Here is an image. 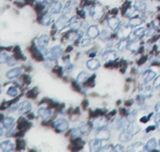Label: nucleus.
Listing matches in <instances>:
<instances>
[{"mask_svg": "<svg viewBox=\"0 0 160 152\" xmlns=\"http://www.w3.org/2000/svg\"><path fill=\"white\" fill-rule=\"evenodd\" d=\"M49 42H50V38L48 35H44L40 37L39 40H38V49L41 53L45 54V53L48 52V45H49Z\"/></svg>", "mask_w": 160, "mask_h": 152, "instance_id": "nucleus-1", "label": "nucleus"}, {"mask_svg": "<svg viewBox=\"0 0 160 152\" xmlns=\"http://www.w3.org/2000/svg\"><path fill=\"white\" fill-rule=\"evenodd\" d=\"M62 54V48L61 46H54L52 47L49 51H48V59L49 61H56V59H58L61 56Z\"/></svg>", "mask_w": 160, "mask_h": 152, "instance_id": "nucleus-2", "label": "nucleus"}, {"mask_svg": "<svg viewBox=\"0 0 160 152\" xmlns=\"http://www.w3.org/2000/svg\"><path fill=\"white\" fill-rule=\"evenodd\" d=\"M104 14V11H103V7L99 4H96V5L92 6L91 9H89V16L94 19V20H99Z\"/></svg>", "mask_w": 160, "mask_h": 152, "instance_id": "nucleus-3", "label": "nucleus"}, {"mask_svg": "<svg viewBox=\"0 0 160 152\" xmlns=\"http://www.w3.org/2000/svg\"><path fill=\"white\" fill-rule=\"evenodd\" d=\"M103 142H104V140H99V139L96 137L95 140H92L89 142V149L95 152L100 151V150L103 149L104 145H105Z\"/></svg>", "mask_w": 160, "mask_h": 152, "instance_id": "nucleus-4", "label": "nucleus"}, {"mask_svg": "<svg viewBox=\"0 0 160 152\" xmlns=\"http://www.w3.org/2000/svg\"><path fill=\"white\" fill-rule=\"evenodd\" d=\"M71 23V20L68 18V16H67V14H65V15H62L61 17L58 19V20L56 21V24H55V27H56L57 30H61L63 29L65 27H67V25L68 24Z\"/></svg>", "mask_w": 160, "mask_h": 152, "instance_id": "nucleus-5", "label": "nucleus"}, {"mask_svg": "<svg viewBox=\"0 0 160 152\" xmlns=\"http://www.w3.org/2000/svg\"><path fill=\"white\" fill-rule=\"evenodd\" d=\"M54 126L58 131H65L69 128V122L63 118H60L54 122Z\"/></svg>", "mask_w": 160, "mask_h": 152, "instance_id": "nucleus-6", "label": "nucleus"}, {"mask_svg": "<svg viewBox=\"0 0 160 152\" xmlns=\"http://www.w3.org/2000/svg\"><path fill=\"white\" fill-rule=\"evenodd\" d=\"M132 33V29H131V26H124L119 28V31H118V37L121 40H124V39H127L129 35H131Z\"/></svg>", "mask_w": 160, "mask_h": 152, "instance_id": "nucleus-7", "label": "nucleus"}, {"mask_svg": "<svg viewBox=\"0 0 160 152\" xmlns=\"http://www.w3.org/2000/svg\"><path fill=\"white\" fill-rule=\"evenodd\" d=\"M38 114H39L40 117L43 119V120H49L51 117H52V115H53V111L49 109V108H46V107H41L38 111Z\"/></svg>", "mask_w": 160, "mask_h": 152, "instance_id": "nucleus-8", "label": "nucleus"}, {"mask_svg": "<svg viewBox=\"0 0 160 152\" xmlns=\"http://www.w3.org/2000/svg\"><path fill=\"white\" fill-rule=\"evenodd\" d=\"M134 137V135L131 131H129L128 129H125L121 132V135L119 137V140L123 143H126V142H129V141Z\"/></svg>", "mask_w": 160, "mask_h": 152, "instance_id": "nucleus-9", "label": "nucleus"}, {"mask_svg": "<svg viewBox=\"0 0 160 152\" xmlns=\"http://www.w3.org/2000/svg\"><path fill=\"white\" fill-rule=\"evenodd\" d=\"M21 73H22V69L20 67L13 68V69H11V70H9L6 72V77L9 79H14L16 77H18Z\"/></svg>", "mask_w": 160, "mask_h": 152, "instance_id": "nucleus-10", "label": "nucleus"}, {"mask_svg": "<svg viewBox=\"0 0 160 152\" xmlns=\"http://www.w3.org/2000/svg\"><path fill=\"white\" fill-rule=\"evenodd\" d=\"M109 135L110 132L108 129H106L105 127H103V128H100L97 131V133H96V137L97 139H99V140H107L108 137H109Z\"/></svg>", "mask_w": 160, "mask_h": 152, "instance_id": "nucleus-11", "label": "nucleus"}, {"mask_svg": "<svg viewBox=\"0 0 160 152\" xmlns=\"http://www.w3.org/2000/svg\"><path fill=\"white\" fill-rule=\"evenodd\" d=\"M86 33L89 35V38L96 39L99 35V33H100V30H99L97 25H91V26L89 27L87 31H86Z\"/></svg>", "mask_w": 160, "mask_h": 152, "instance_id": "nucleus-12", "label": "nucleus"}, {"mask_svg": "<svg viewBox=\"0 0 160 152\" xmlns=\"http://www.w3.org/2000/svg\"><path fill=\"white\" fill-rule=\"evenodd\" d=\"M129 126H130V120L129 119H121L116 124V129H118V130H125Z\"/></svg>", "mask_w": 160, "mask_h": 152, "instance_id": "nucleus-13", "label": "nucleus"}, {"mask_svg": "<svg viewBox=\"0 0 160 152\" xmlns=\"http://www.w3.org/2000/svg\"><path fill=\"white\" fill-rule=\"evenodd\" d=\"M0 149L2 150L3 152H9L15 149V146L11 141H3L2 143L0 144Z\"/></svg>", "mask_w": 160, "mask_h": 152, "instance_id": "nucleus-14", "label": "nucleus"}, {"mask_svg": "<svg viewBox=\"0 0 160 152\" xmlns=\"http://www.w3.org/2000/svg\"><path fill=\"white\" fill-rule=\"evenodd\" d=\"M107 120L105 119V118L101 117V118H98V119H96L95 121H93V126H94V128H103V127H106L107 125Z\"/></svg>", "mask_w": 160, "mask_h": 152, "instance_id": "nucleus-15", "label": "nucleus"}, {"mask_svg": "<svg viewBox=\"0 0 160 152\" xmlns=\"http://www.w3.org/2000/svg\"><path fill=\"white\" fill-rule=\"evenodd\" d=\"M107 24H108V26H109L110 29L116 30V29H118L120 26V19H118L116 17L109 18L108 21H107Z\"/></svg>", "mask_w": 160, "mask_h": 152, "instance_id": "nucleus-16", "label": "nucleus"}, {"mask_svg": "<svg viewBox=\"0 0 160 152\" xmlns=\"http://www.w3.org/2000/svg\"><path fill=\"white\" fill-rule=\"evenodd\" d=\"M155 77H156V73L152 70H147L145 73L142 74V79H143L145 82H150L151 80H153Z\"/></svg>", "mask_w": 160, "mask_h": 152, "instance_id": "nucleus-17", "label": "nucleus"}, {"mask_svg": "<svg viewBox=\"0 0 160 152\" xmlns=\"http://www.w3.org/2000/svg\"><path fill=\"white\" fill-rule=\"evenodd\" d=\"M86 66L91 70H97L100 67V61L97 59H91L86 61Z\"/></svg>", "mask_w": 160, "mask_h": 152, "instance_id": "nucleus-18", "label": "nucleus"}, {"mask_svg": "<svg viewBox=\"0 0 160 152\" xmlns=\"http://www.w3.org/2000/svg\"><path fill=\"white\" fill-rule=\"evenodd\" d=\"M145 27H140V28H137V29L133 30L132 33H131V39H132V41H135L137 38H140L141 35H145Z\"/></svg>", "mask_w": 160, "mask_h": 152, "instance_id": "nucleus-19", "label": "nucleus"}, {"mask_svg": "<svg viewBox=\"0 0 160 152\" xmlns=\"http://www.w3.org/2000/svg\"><path fill=\"white\" fill-rule=\"evenodd\" d=\"M81 26H82V22H81V21L77 20V18H75V17L72 18L71 23H70V27H71L72 30H76V31H78Z\"/></svg>", "mask_w": 160, "mask_h": 152, "instance_id": "nucleus-20", "label": "nucleus"}, {"mask_svg": "<svg viewBox=\"0 0 160 152\" xmlns=\"http://www.w3.org/2000/svg\"><path fill=\"white\" fill-rule=\"evenodd\" d=\"M14 123H15V119H14L13 117H6V118H4V119L2 120L3 128H6V129L12 128L13 125H14Z\"/></svg>", "mask_w": 160, "mask_h": 152, "instance_id": "nucleus-21", "label": "nucleus"}, {"mask_svg": "<svg viewBox=\"0 0 160 152\" xmlns=\"http://www.w3.org/2000/svg\"><path fill=\"white\" fill-rule=\"evenodd\" d=\"M61 9H62V5L61 3L58 2V1H56V2H53L52 4H51V7H50V12L52 13V14H58V13L61 12Z\"/></svg>", "mask_w": 160, "mask_h": 152, "instance_id": "nucleus-22", "label": "nucleus"}, {"mask_svg": "<svg viewBox=\"0 0 160 152\" xmlns=\"http://www.w3.org/2000/svg\"><path fill=\"white\" fill-rule=\"evenodd\" d=\"M157 141H156V139H150V140L148 141V143L145 144V150H154L156 149V147H157Z\"/></svg>", "mask_w": 160, "mask_h": 152, "instance_id": "nucleus-23", "label": "nucleus"}, {"mask_svg": "<svg viewBox=\"0 0 160 152\" xmlns=\"http://www.w3.org/2000/svg\"><path fill=\"white\" fill-rule=\"evenodd\" d=\"M30 108H31V104H30V102H28V101H24V102L21 103L20 106H19V113H20V114H24V113L30 111Z\"/></svg>", "mask_w": 160, "mask_h": 152, "instance_id": "nucleus-24", "label": "nucleus"}, {"mask_svg": "<svg viewBox=\"0 0 160 152\" xmlns=\"http://www.w3.org/2000/svg\"><path fill=\"white\" fill-rule=\"evenodd\" d=\"M51 21H52V13L48 12V13H46L43 17H42L41 22H42L43 25H50Z\"/></svg>", "mask_w": 160, "mask_h": 152, "instance_id": "nucleus-25", "label": "nucleus"}, {"mask_svg": "<svg viewBox=\"0 0 160 152\" xmlns=\"http://www.w3.org/2000/svg\"><path fill=\"white\" fill-rule=\"evenodd\" d=\"M116 57V52H114L113 50H107L103 54V59H105V61H114Z\"/></svg>", "mask_w": 160, "mask_h": 152, "instance_id": "nucleus-26", "label": "nucleus"}, {"mask_svg": "<svg viewBox=\"0 0 160 152\" xmlns=\"http://www.w3.org/2000/svg\"><path fill=\"white\" fill-rule=\"evenodd\" d=\"M141 22H142V19H140L138 17H133L131 18L130 21H129V25L131 27H137L141 24Z\"/></svg>", "mask_w": 160, "mask_h": 152, "instance_id": "nucleus-27", "label": "nucleus"}, {"mask_svg": "<svg viewBox=\"0 0 160 152\" xmlns=\"http://www.w3.org/2000/svg\"><path fill=\"white\" fill-rule=\"evenodd\" d=\"M89 78V73H86V72H81V73L77 76L76 80H77L78 83H83V82H85Z\"/></svg>", "mask_w": 160, "mask_h": 152, "instance_id": "nucleus-28", "label": "nucleus"}, {"mask_svg": "<svg viewBox=\"0 0 160 152\" xmlns=\"http://www.w3.org/2000/svg\"><path fill=\"white\" fill-rule=\"evenodd\" d=\"M19 93H20V91H19V89L17 87H11L7 90V92H6V94L11 97H17L19 95Z\"/></svg>", "mask_w": 160, "mask_h": 152, "instance_id": "nucleus-29", "label": "nucleus"}, {"mask_svg": "<svg viewBox=\"0 0 160 152\" xmlns=\"http://www.w3.org/2000/svg\"><path fill=\"white\" fill-rule=\"evenodd\" d=\"M0 61H1V63H7V64H13L12 61V57L7 54L6 52H1V55H0Z\"/></svg>", "mask_w": 160, "mask_h": 152, "instance_id": "nucleus-30", "label": "nucleus"}, {"mask_svg": "<svg viewBox=\"0 0 160 152\" xmlns=\"http://www.w3.org/2000/svg\"><path fill=\"white\" fill-rule=\"evenodd\" d=\"M127 47H128V41L126 39H124V40H121V42L118 44V50L123 51V50H125Z\"/></svg>", "mask_w": 160, "mask_h": 152, "instance_id": "nucleus-31", "label": "nucleus"}, {"mask_svg": "<svg viewBox=\"0 0 160 152\" xmlns=\"http://www.w3.org/2000/svg\"><path fill=\"white\" fill-rule=\"evenodd\" d=\"M137 12H138V11L136 9V7H135V6H133V7L129 9L127 12H126V15H127L128 17L133 18V17H135V16L137 15Z\"/></svg>", "mask_w": 160, "mask_h": 152, "instance_id": "nucleus-32", "label": "nucleus"}, {"mask_svg": "<svg viewBox=\"0 0 160 152\" xmlns=\"http://www.w3.org/2000/svg\"><path fill=\"white\" fill-rule=\"evenodd\" d=\"M109 35H110V33L108 32L107 29H103L100 32V39L102 40V41H106V40H108Z\"/></svg>", "mask_w": 160, "mask_h": 152, "instance_id": "nucleus-33", "label": "nucleus"}, {"mask_svg": "<svg viewBox=\"0 0 160 152\" xmlns=\"http://www.w3.org/2000/svg\"><path fill=\"white\" fill-rule=\"evenodd\" d=\"M79 38V35H78V32L76 30H73L72 32H69L68 33V39L69 40H71V41H75V40H77Z\"/></svg>", "mask_w": 160, "mask_h": 152, "instance_id": "nucleus-34", "label": "nucleus"}, {"mask_svg": "<svg viewBox=\"0 0 160 152\" xmlns=\"http://www.w3.org/2000/svg\"><path fill=\"white\" fill-rule=\"evenodd\" d=\"M128 49L131 50V51H136L138 48H140V44L137 43V42L133 41V43H131V44H128Z\"/></svg>", "mask_w": 160, "mask_h": 152, "instance_id": "nucleus-35", "label": "nucleus"}, {"mask_svg": "<svg viewBox=\"0 0 160 152\" xmlns=\"http://www.w3.org/2000/svg\"><path fill=\"white\" fill-rule=\"evenodd\" d=\"M134 6L136 7V9L138 12H142V11H145V4L143 2H136Z\"/></svg>", "mask_w": 160, "mask_h": 152, "instance_id": "nucleus-36", "label": "nucleus"}, {"mask_svg": "<svg viewBox=\"0 0 160 152\" xmlns=\"http://www.w3.org/2000/svg\"><path fill=\"white\" fill-rule=\"evenodd\" d=\"M81 135H82V132H81L80 128H74L72 130V135H73V137H75V139L79 137Z\"/></svg>", "mask_w": 160, "mask_h": 152, "instance_id": "nucleus-37", "label": "nucleus"}, {"mask_svg": "<svg viewBox=\"0 0 160 152\" xmlns=\"http://www.w3.org/2000/svg\"><path fill=\"white\" fill-rule=\"evenodd\" d=\"M79 128L83 135H85V133H87V132L89 131V126L87 125V124H84V125H82L81 127H79Z\"/></svg>", "mask_w": 160, "mask_h": 152, "instance_id": "nucleus-38", "label": "nucleus"}, {"mask_svg": "<svg viewBox=\"0 0 160 152\" xmlns=\"http://www.w3.org/2000/svg\"><path fill=\"white\" fill-rule=\"evenodd\" d=\"M91 44V38H84L82 39V41H81V46L82 47H86L89 46Z\"/></svg>", "mask_w": 160, "mask_h": 152, "instance_id": "nucleus-39", "label": "nucleus"}, {"mask_svg": "<svg viewBox=\"0 0 160 152\" xmlns=\"http://www.w3.org/2000/svg\"><path fill=\"white\" fill-rule=\"evenodd\" d=\"M160 87V75L156 76L154 80V88H159Z\"/></svg>", "mask_w": 160, "mask_h": 152, "instance_id": "nucleus-40", "label": "nucleus"}, {"mask_svg": "<svg viewBox=\"0 0 160 152\" xmlns=\"http://www.w3.org/2000/svg\"><path fill=\"white\" fill-rule=\"evenodd\" d=\"M113 150H114V151H124L125 148L122 146V145H116V146L113 148Z\"/></svg>", "mask_w": 160, "mask_h": 152, "instance_id": "nucleus-41", "label": "nucleus"}, {"mask_svg": "<svg viewBox=\"0 0 160 152\" xmlns=\"http://www.w3.org/2000/svg\"><path fill=\"white\" fill-rule=\"evenodd\" d=\"M154 32H155V29H153V28H152L151 30H149V31L145 33V35H147V37H152V35H153Z\"/></svg>", "mask_w": 160, "mask_h": 152, "instance_id": "nucleus-42", "label": "nucleus"}, {"mask_svg": "<svg viewBox=\"0 0 160 152\" xmlns=\"http://www.w3.org/2000/svg\"><path fill=\"white\" fill-rule=\"evenodd\" d=\"M155 121H156V123H157L158 125H160V113H158V115L155 117Z\"/></svg>", "mask_w": 160, "mask_h": 152, "instance_id": "nucleus-43", "label": "nucleus"}, {"mask_svg": "<svg viewBox=\"0 0 160 152\" xmlns=\"http://www.w3.org/2000/svg\"><path fill=\"white\" fill-rule=\"evenodd\" d=\"M155 111L157 113H160V102H157V104L155 105Z\"/></svg>", "mask_w": 160, "mask_h": 152, "instance_id": "nucleus-44", "label": "nucleus"}, {"mask_svg": "<svg viewBox=\"0 0 160 152\" xmlns=\"http://www.w3.org/2000/svg\"><path fill=\"white\" fill-rule=\"evenodd\" d=\"M36 1H38V2H40V3H43L45 0H36Z\"/></svg>", "mask_w": 160, "mask_h": 152, "instance_id": "nucleus-45", "label": "nucleus"}, {"mask_svg": "<svg viewBox=\"0 0 160 152\" xmlns=\"http://www.w3.org/2000/svg\"><path fill=\"white\" fill-rule=\"evenodd\" d=\"M158 144H159V146H160V139H159V142H158Z\"/></svg>", "mask_w": 160, "mask_h": 152, "instance_id": "nucleus-46", "label": "nucleus"}, {"mask_svg": "<svg viewBox=\"0 0 160 152\" xmlns=\"http://www.w3.org/2000/svg\"><path fill=\"white\" fill-rule=\"evenodd\" d=\"M159 43H160V41H159Z\"/></svg>", "mask_w": 160, "mask_h": 152, "instance_id": "nucleus-47", "label": "nucleus"}]
</instances>
